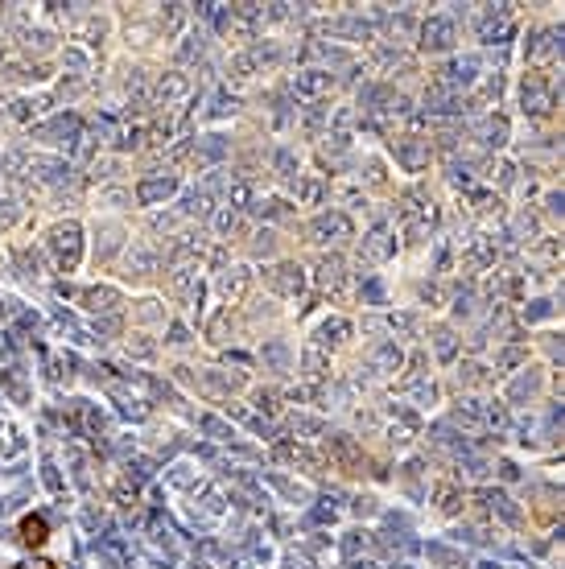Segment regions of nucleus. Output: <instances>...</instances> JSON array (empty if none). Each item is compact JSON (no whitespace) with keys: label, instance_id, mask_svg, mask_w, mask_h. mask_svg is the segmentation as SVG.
<instances>
[{"label":"nucleus","instance_id":"1","mask_svg":"<svg viewBox=\"0 0 565 569\" xmlns=\"http://www.w3.org/2000/svg\"><path fill=\"white\" fill-rule=\"evenodd\" d=\"M21 541L29 545V549H42L46 541H50V524H46V516H21Z\"/></svg>","mask_w":565,"mask_h":569},{"label":"nucleus","instance_id":"2","mask_svg":"<svg viewBox=\"0 0 565 569\" xmlns=\"http://www.w3.org/2000/svg\"><path fill=\"white\" fill-rule=\"evenodd\" d=\"M17 569H58V565L54 561H21Z\"/></svg>","mask_w":565,"mask_h":569}]
</instances>
